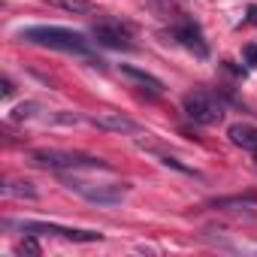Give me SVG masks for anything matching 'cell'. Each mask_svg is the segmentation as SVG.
Instances as JSON below:
<instances>
[{
    "label": "cell",
    "instance_id": "cell-1",
    "mask_svg": "<svg viewBox=\"0 0 257 257\" xmlns=\"http://www.w3.org/2000/svg\"><path fill=\"white\" fill-rule=\"evenodd\" d=\"M22 43L40 46V49H52V52H67V55H91V43L85 40V34L70 31V28H58V25H34L19 31Z\"/></svg>",
    "mask_w": 257,
    "mask_h": 257
},
{
    "label": "cell",
    "instance_id": "cell-2",
    "mask_svg": "<svg viewBox=\"0 0 257 257\" xmlns=\"http://www.w3.org/2000/svg\"><path fill=\"white\" fill-rule=\"evenodd\" d=\"M31 161L43 170H55V173H76V170H112L106 161L82 155V152H55V149H43L34 152Z\"/></svg>",
    "mask_w": 257,
    "mask_h": 257
},
{
    "label": "cell",
    "instance_id": "cell-3",
    "mask_svg": "<svg viewBox=\"0 0 257 257\" xmlns=\"http://www.w3.org/2000/svg\"><path fill=\"white\" fill-rule=\"evenodd\" d=\"M61 182H64L73 194H79L82 200H88V203H94V206H118V203L127 197V191H131V185H91V182L76 179V176H64Z\"/></svg>",
    "mask_w": 257,
    "mask_h": 257
},
{
    "label": "cell",
    "instance_id": "cell-4",
    "mask_svg": "<svg viewBox=\"0 0 257 257\" xmlns=\"http://www.w3.org/2000/svg\"><path fill=\"white\" fill-rule=\"evenodd\" d=\"M4 227H19L22 233L34 236H61L70 242H100V230H76V227H61V224H46V221H4Z\"/></svg>",
    "mask_w": 257,
    "mask_h": 257
},
{
    "label": "cell",
    "instance_id": "cell-5",
    "mask_svg": "<svg viewBox=\"0 0 257 257\" xmlns=\"http://www.w3.org/2000/svg\"><path fill=\"white\" fill-rule=\"evenodd\" d=\"M182 109H185V115H188L191 121H197V124H218V121L224 118V103H221L215 94H209V91H194V94H188V97L182 100Z\"/></svg>",
    "mask_w": 257,
    "mask_h": 257
},
{
    "label": "cell",
    "instance_id": "cell-6",
    "mask_svg": "<svg viewBox=\"0 0 257 257\" xmlns=\"http://www.w3.org/2000/svg\"><path fill=\"white\" fill-rule=\"evenodd\" d=\"M91 37L97 40V46H106V49H134L131 43V28H124L121 22H97L91 28Z\"/></svg>",
    "mask_w": 257,
    "mask_h": 257
},
{
    "label": "cell",
    "instance_id": "cell-7",
    "mask_svg": "<svg viewBox=\"0 0 257 257\" xmlns=\"http://www.w3.org/2000/svg\"><path fill=\"white\" fill-rule=\"evenodd\" d=\"M85 121L94 124L97 131H109V134H140V131H143L134 118H127V115H121V112H112V109L97 112V115H85Z\"/></svg>",
    "mask_w": 257,
    "mask_h": 257
},
{
    "label": "cell",
    "instance_id": "cell-8",
    "mask_svg": "<svg viewBox=\"0 0 257 257\" xmlns=\"http://www.w3.org/2000/svg\"><path fill=\"white\" fill-rule=\"evenodd\" d=\"M173 37H176L188 52H194L197 58H206V55H209V46H206V40H203V34H200V28H197L194 22L176 25V28H173Z\"/></svg>",
    "mask_w": 257,
    "mask_h": 257
},
{
    "label": "cell",
    "instance_id": "cell-9",
    "mask_svg": "<svg viewBox=\"0 0 257 257\" xmlns=\"http://www.w3.org/2000/svg\"><path fill=\"white\" fill-rule=\"evenodd\" d=\"M121 73L131 79V82H137L143 91H149L152 97H161L164 94V82L158 79V76H152V73H146V70H140V67H131V64H121Z\"/></svg>",
    "mask_w": 257,
    "mask_h": 257
},
{
    "label": "cell",
    "instance_id": "cell-10",
    "mask_svg": "<svg viewBox=\"0 0 257 257\" xmlns=\"http://www.w3.org/2000/svg\"><path fill=\"white\" fill-rule=\"evenodd\" d=\"M227 137H230V143H233V146L245 149L248 155H254V152H257V127H251V124H230Z\"/></svg>",
    "mask_w": 257,
    "mask_h": 257
},
{
    "label": "cell",
    "instance_id": "cell-11",
    "mask_svg": "<svg viewBox=\"0 0 257 257\" xmlns=\"http://www.w3.org/2000/svg\"><path fill=\"white\" fill-rule=\"evenodd\" d=\"M0 191H4V197H28V200H37L40 197L31 182H7Z\"/></svg>",
    "mask_w": 257,
    "mask_h": 257
},
{
    "label": "cell",
    "instance_id": "cell-12",
    "mask_svg": "<svg viewBox=\"0 0 257 257\" xmlns=\"http://www.w3.org/2000/svg\"><path fill=\"white\" fill-rule=\"evenodd\" d=\"M52 4H55L58 10H64V13H73V16H88V13L97 10L91 0H52Z\"/></svg>",
    "mask_w": 257,
    "mask_h": 257
},
{
    "label": "cell",
    "instance_id": "cell-13",
    "mask_svg": "<svg viewBox=\"0 0 257 257\" xmlns=\"http://www.w3.org/2000/svg\"><path fill=\"white\" fill-rule=\"evenodd\" d=\"M37 103H22V106H16L13 112H10V121H25V118H34L37 115Z\"/></svg>",
    "mask_w": 257,
    "mask_h": 257
},
{
    "label": "cell",
    "instance_id": "cell-14",
    "mask_svg": "<svg viewBox=\"0 0 257 257\" xmlns=\"http://www.w3.org/2000/svg\"><path fill=\"white\" fill-rule=\"evenodd\" d=\"M16 251H19V254H40L43 248H40V242H37V236H34V233H25V239L16 245Z\"/></svg>",
    "mask_w": 257,
    "mask_h": 257
},
{
    "label": "cell",
    "instance_id": "cell-15",
    "mask_svg": "<svg viewBox=\"0 0 257 257\" xmlns=\"http://www.w3.org/2000/svg\"><path fill=\"white\" fill-rule=\"evenodd\" d=\"M161 164H164V167H173V170H179V173H185V176L203 179V176H200V173H197L194 167H185V164H182V161H176V158H161Z\"/></svg>",
    "mask_w": 257,
    "mask_h": 257
},
{
    "label": "cell",
    "instance_id": "cell-16",
    "mask_svg": "<svg viewBox=\"0 0 257 257\" xmlns=\"http://www.w3.org/2000/svg\"><path fill=\"white\" fill-rule=\"evenodd\" d=\"M245 61L248 67H257V46H245Z\"/></svg>",
    "mask_w": 257,
    "mask_h": 257
},
{
    "label": "cell",
    "instance_id": "cell-17",
    "mask_svg": "<svg viewBox=\"0 0 257 257\" xmlns=\"http://www.w3.org/2000/svg\"><path fill=\"white\" fill-rule=\"evenodd\" d=\"M4 97H13V82L10 79H4Z\"/></svg>",
    "mask_w": 257,
    "mask_h": 257
},
{
    "label": "cell",
    "instance_id": "cell-18",
    "mask_svg": "<svg viewBox=\"0 0 257 257\" xmlns=\"http://www.w3.org/2000/svg\"><path fill=\"white\" fill-rule=\"evenodd\" d=\"M248 22H251V25L257 22V7H248Z\"/></svg>",
    "mask_w": 257,
    "mask_h": 257
},
{
    "label": "cell",
    "instance_id": "cell-19",
    "mask_svg": "<svg viewBox=\"0 0 257 257\" xmlns=\"http://www.w3.org/2000/svg\"><path fill=\"white\" fill-rule=\"evenodd\" d=\"M251 158H254V167H257V152H254V155H251Z\"/></svg>",
    "mask_w": 257,
    "mask_h": 257
}]
</instances>
